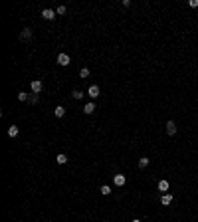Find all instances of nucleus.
Returning <instances> with one entry per match:
<instances>
[{"label":"nucleus","instance_id":"obj_14","mask_svg":"<svg viewBox=\"0 0 198 222\" xmlns=\"http://www.w3.org/2000/svg\"><path fill=\"white\" fill-rule=\"evenodd\" d=\"M99 192H101V194H105V196H107V194L111 192V186H109V184H103V186L99 189Z\"/></svg>","mask_w":198,"mask_h":222},{"label":"nucleus","instance_id":"obj_12","mask_svg":"<svg viewBox=\"0 0 198 222\" xmlns=\"http://www.w3.org/2000/svg\"><path fill=\"white\" fill-rule=\"evenodd\" d=\"M20 38H22V40H30V38H32V32H30V28H24L22 34H20Z\"/></svg>","mask_w":198,"mask_h":222},{"label":"nucleus","instance_id":"obj_20","mask_svg":"<svg viewBox=\"0 0 198 222\" xmlns=\"http://www.w3.org/2000/svg\"><path fill=\"white\" fill-rule=\"evenodd\" d=\"M188 6H190V8H198V0H190Z\"/></svg>","mask_w":198,"mask_h":222},{"label":"nucleus","instance_id":"obj_7","mask_svg":"<svg viewBox=\"0 0 198 222\" xmlns=\"http://www.w3.org/2000/svg\"><path fill=\"white\" fill-rule=\"evenodd\" d=\"M170 189V184H169V180H159V190L160 192H165L166 194V190Z\"/></svg>","mask_w":198,"mask_h":222},{"label":"nucleus","instance_id":"obj_16","mask_svg":"<svg viewBox=\"0 0 198 222\" xmlns=\"http://www.w3.org/2000/svg\"><path fill=\"white\" fill-rule=\"evenodd\" d=\"M56 14L57 16H63V14H66V6H57V8H56Z\"/></svg>","mask_w":198,"mask_h":222},{"label":"nucleus","instance_id":"obj_13","mask_svg":"<svg viewBox=\"0 0 198 222\" xmlns=\"http://www.w3.org/2000/svg\"><path fill=\"white\" fill-rule=\"evenodd\" d=\"M56 161H57V165H66V163H67V157L63 155V153H60V155L56 157Z\"/></svg>","mask_w":198,"mask_h":222},{"label":"nucleus","instance_id":"obj_6","mask_svg":"<svg viewBox=\"0 0 198 222\" xmlns=\"http://www.w3.org/2000/svg\"><path fill=\"white\" fill-rule=\"evenodd\" d=\"M175 133H176V123L169 121V123H166V135H175Z\"/></svg>","mask_w":198,"mask_h":222},{"label":"nucleus","instance_id":"obj_3","mask_svg":"<svg viewBox=\"0 0 198 222\" xmlns=\"http://www.w3.org/2000/svg\"><path fill=\"white\" fill-rule=\"evenodd\" d=\"M87 93H89V97H91V99H95V97H97V95H99V85H89V89H87Z\"/></svg>","mask_w":198,"mask_h":222},{"label":"nucleus","instance_id":"obj_15","mask_svg":"<svg viewBox=\"0 0 198 222\" xmlns=\"http://www.w3.org/2000/svg\"><path fill=\"white\" fill-rule=\"evenodd\" d=\"M139 167H141V169H147V167H149V159H147V157L139 159Z\"/></svg>","mask_w":198,"mask_h":222},{"label":"nucleus","instance_id":"obj_4","mask_svg":"<svg viewBox=\"0 0 198 222\" xmlns=\"http://www.w3.org/2000/svg\"><path fill=\"white\" fill-rule=\"evenodd\" d=\"M113 183H115V186H123V184L127 183V179H125V175H115Z\"/></svg>","mask_w":198,"mask_h":222},{"label":"nucleus","instance_id":"obj_8","mask_svg":"<svg viewBox=\"0 0 198 222\" xmlns=\"http://www.w3.org/2000/svg\"><path fill=\"white\" fill-rule=\"evenodd\" d=\"M172 202V194H162V199H160V204H165V206H169V204Z\"/></svg>","mask_w":198,"mask_h":222},{"label":"nucleus","instance_id":"obj_2","mask_svg":"<svg viewBox=\"0 0 198 222\" xmlns=\"http://www.w3.org/2000/svg\"><path fill=\"white\" fill-rule=\"evenodd\" d=\"M30 87H32V91H34V93H40V91H42V87H44V83H42L40 80H34Z\"/></svg>","mask_w":198,"mask_h":222},{"label":"nucleus","instance_id":"obj_9","mask_svg":"<svg viewBox=\"0 0 198 222\" xmlns=\"http://www.w3.org/2000/svg\"><path fill=\"white\" fill-rule=\"evenodd\" d=\"M93 111H95V103H93V101H89V103H87V105H85V107H83V113L91 115V113H93Z\"/></svg>","mask_w":198,"mask_h":222},{"label":"nucleus","instance_id":"obj_10","mask_svg":"<svg viewBox=\"0 0 198 222\" xmlns=\"http://www.w3.org/2000/svg\"><path fill=\"white\" fill-rule=\"evenodd\" d=\"M20 129L16 127V125H12V127H8V137H18Z\"/></svg>","mask_w":198,"mask_h":222},{"label":"nucleus","instance_id":"obj_11","mask_svg":"<svg viewBox=\"0 0 198 222\" xmlns=\"http://www.w3.org/2000/svg\"><path fill=\"white\" fill-rule=\"evenodd\" d=\"M54 115H56V117H63V115H66V109L61 107V105H57V107L54 109Z\"/></svg>","mask_w":198,"mask_h":222},{"label":"nucleus","instance_id":"obj_1","mask_svg":"<svg viewBox=\"0 0 198 222\" xmlns=\"http://www.w3.org/2000/svg\"><path fill=\"white\" fill-rule=\"evenodd\" d=\"M57 64H60V66H70V56H67V54H57Z\"/></svg>","mask_w":198,"mask_h":222},{"label":"nucleus","instance_id":"obj_19","mask_svg":"<svg viewBox=\"0 0 198 222\" xmlns=\"http://www.w3.org/2000/svg\"><path fill=\"white\" fill-rule=\"evenodd\" d=\"M73 97H76V99H81V97H83V93H81L79 89H76V91H73Z\"/></svg>","mask_w":198,"mask_h":222},{"label":"nucleus","instance_id":"obj_17","mask_svg":"<svg viewBox=\"0 0 198 222\" xmlns=\"http://www.w3.org/2000/svg\"><path fill=\"white\" fill-rule=\"evenodd\" d=\"M18 99L20 101H28V93H26V91H20V93H18Z\"/></svg>","mask_w":198,"mask_h":222},{"label":"nucleus","instance_id":"obj_5","mask_svg":"<svg viewBox=\"0 0 198 222\" xmlns=\"http://www.w3.org/2000/svg\"><path fill=\"white\" fill-rule=\"evenodd\" d=\"M42 16H44V18H46V20H54V18H56V10H50V8H46V10H44V12H42Z\"/></svg>","mask_w":198,"mask_h":222},{"label":"nucleus","instance_id":"obj_21","mask_svg":"<svg viewBox=\"0 0 198 222\" xmlns=\"http://www.w3.org/2000/svg\"><path fill=\"white\" fill-rule=\"evenodd\" d=\"M131 222H141V220H139V218H135V220H131Z\"/></svg>","mask_w":198,"mask_h":222},{"label":"nucleus","instance_id":"obj_18","mask_svg":"<svg viewBox=\"0 0 198 222\" xmlns=\"http://www.w3.org/2000/svg\"><path fill=\"white\" fill-rule=\"evenodd\" d=\"M79 76H81V77H87V76H89V70H87V67H83V70L79 71Z\"/></svg>","mask_w":198,"mask_h":222}]
</instances>
